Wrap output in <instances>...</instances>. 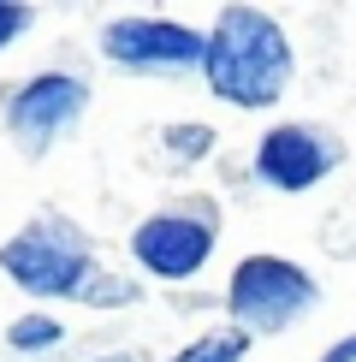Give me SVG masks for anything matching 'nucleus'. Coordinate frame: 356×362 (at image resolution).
<instances>
[{"label":"nucleus","mask_w":356,"mask_h":362,"mask_svg":"<svg viewBox=\"0 0 356 362\" xmlns=\"http://www.w3.org/2000/svg\"><path fill=\"white\" fill-rule=\"evenodd\" d=\"M202 78L226 107H273L297 78V48L285 24L261 6H226L202 36Z\"/></svg>","instance_id":"1"},{"label":"nucleus","mask_w":356,"mask_h":362,"mask_svg":"<svg viewBox=\"0 0 356 362\" xmlns=\"http://www.w3.org/2000/svg\"><path fill=\"white\" fill-rule=\"evenodd\" d=\"M0 267L30 297H78L89 285V274H95V250H89V238L71 220L42 214L0 244Z\"/></svg>","instance_id":"2"},{"label":"nucleus","mask_w":356,"mask_h":362,"mask_svg":"<svg viewBox=\"0 0 356 362\" xmlns=\"http://www.w3.org/2000/svg\"><path fill=\"white\" fill-rule=\"evenodd\" d=\"M321 303V285L309 267H297L291 255H244L232 267L226 285V309L237 321V333L256 339V333H285L291 321H303L309 309Z\"/></svg>","instance_id":"3"},{"label":"nucleus","mask_w":356,"mask_h":362,"mask_svg":"<svg viewBox=\"0 0 356 362\" xmlns=\"http://www.w3.org/2000/svg\"><path fill=\"white\" fill-rule=\"evenodd\" d=\"M214 244H220V202L214 196L155 208L148 220L131 226V262L148 279H167V285L196 279L208 267V255H214Z\"/></svg>","instance_id":"4"},{"label":"nucleus","mask_w":356,"mask_h":362,"mask_svg":"<svg viewBox=\"0 0 356 362\" xmlns=\"http://www.w3.org/2000/svg\"><path fill=\"white\" fill-rule=\"evenodd\" d=\"M249 167H256V178L267 190L303 196V190H315L321 178H333L345 167V143L321 125H273V131H261Z\"/></svg>","instance_id":"5"},{"label":"nucleus","mask_w":356,"mask_h":362,"mask_svg":"<svg viewBox=\"0 0 356 362\" xmlns=\"http://www.w3.org/2000/svg\"><path fill=\"white\" fill-rule=\"evenodd\" d=\"M83 107H89L83 78H71V71H36V78H24L6 95V131L18 137V148L42 155L54 137H66L78 125Z\"/></svg>","instance_id":"6"},{"label":"nucleus","mask_w":356,"mask_h":362,"mask_svg":"<svg viewBox=\"0 0 356 362\" xmlns=\"http://www.w3.org/2000/svg\"><path fill=\"white\" fill-rule=\"evenodd\" d=\"M101 54L125 71H196L202 30L178 18H113L101 30Z\"/></svg>","instance_id":"7"},{"label":"nucleus","mask_w":356,"mask_h":362,"mask_svg":"<svg viewBox=\"0 0 356 362\" xmlns=\"http://www.w3.org/2000/svg\"><path fill=\"white\" fill-rule=\"evenodd\" d=\"M59 339H66V327H59L54 315H24V321H12V333H6V344H12V351H24V356L54 351Z\"/></svg>","instance_id":"8"},{"label":"nucleus","mask_w":356,"mask_h":362,"mask_svg":"<svg viewBox=\"0 0 356 362\" xmlns=\"http://www.w3.org/2000/svg\"><path fill=\"white\" fill-rule=\"evenodd\" d=\"M244 356H249V339L232 327V333H208L196 344H184L172 362H244Z\"/></svg>","instance_id":"9"},{"label":"nucleus","mask_w":356,"mask_h":362,"mask_svg":"<svg viewBox=\"0 0 356 362\" xmlns=\"http://www.w3.org/2000/svg\"><path fill=\"white\" fill-rule=\"evenodd\" d=\"M167 148L178 160H202L208 148H214V131L208 125H167Z\"/></svg>","instance_id":"10"},{"label":"nucleus","mask_w":356,"mask_h":362,"mask_svg":"<svg viewBox=\"0 0 356 362\" xmlns=\"http://www.w3.org/2000/svg\"><path fill=\"white\" fill-rule=\"evenodd\" d=\"M78 297H83V303H101V309H107V303H131V297H137V285H131V279H113V274H101V267H95Z\"/></svg>","instance_id":"11"},{"label":"nucleus","mask_w":356,"mask_h":362,"mask_svg":"<svg viewBox=\"0 0 356 362\" xmlns=\"http://www.w3.org/2000/svg\"><path fill=\"white\" fill-rule=\"evenodd\" d=\"M30 30V6H18V0H0V48H12Z\"/></svg>","instance_id":"12"},{"label":"nucleus","mask_w":356,"mask_h":362,"mask_svg":"<svg viewBox=\"0 0 356 362\" xmlns=\"http://www.w3.org/2000/svg\"><path fill=\"white\" fill-rule=\"evenodd\" d=\"M321 362H356V333H350V339H338V344H326Z\"/></svg>","instance_id":"13"},{"label":"nucleus","mask_w":356,"mask_h":362,"mask_svg":"<svg viewBox=\"0 0 356 362\" xmlns=\"http://www.w3.org/2000/svg\"><path fill=\"white\" fill-rule=\"evenodd\" d=\"M107 362H131V356H107Z\"/></svg>","instance_id":"14"}]
</instances>
